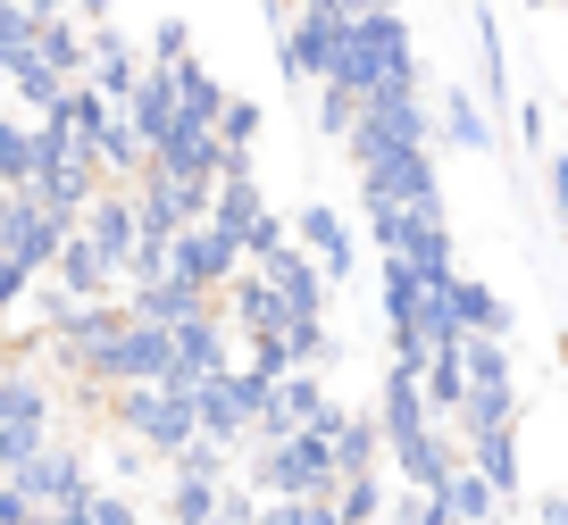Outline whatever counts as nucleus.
<instances>
[{
    "mask_svg": "<svg viewBox=\"0 0 568 525\" xmlns=\"http://www.w3.org/2000/svg\"><path fill=\"white\" fill-rule=\"evenodd\" d=\"M26 51H34L51 75H68V84H75V75H84V51H92V34H75V18H42Z\"/></svg>",
    "mask_w": 568,
    "mask_h": 525,
    "instance_id": "obj_17",
    "label": "nucleus"
},
{
    "mask_svg": "<svg viewBox=\"0 0 568 525\" xmlns=\"http://www.w3.org/2000/svg\"><path fill=\"white\" fill-rule=\"evenodd\" d=\"M302 243L318 259V276H352V234L335 226V209H302Z\"/></svg>",
    "mask_w": 568,
    "mask_h": 525,
    "instance_id": "obj_19",
    "label": "nucleus"
},
{
    "mask_svg": "<svg viewBox=\"0 0 568 525\" xmlns=\"http://www.w3.org/2000/svg\"><path fill=\"white\" fill-rule=\"evenodd\" d=\"M477 475H485V484L501 492V501H510V484H518V451H510V425H501V434H477Z\"/></svg>",
    "mask_w": 568,
    "mask_h": 525,
    "instance_id": "obj_23",
    "label": "nucleus"
},
{
    "mask_svg": "<svg viewBox=\"0 0 568 525\" xmlns=\"http://www.w3.org/2000/svg\"><path fill=\"white\" fill-rule=\"evenodd\" d=\"M485 525H494V517H485Z\"/></svg>",
    "mask_w": 568,
    "mask_h": 525,
    "instance_id": "obj_31",
    "label": "nucleus"
},
{
    "mask_svg": "<svg viewBox=\"0 0 568 525\" xmlns=\"http://www.w3.org/2000/svg\"><path fill=\"white\" fill-rule=\"evenodd\" d=\"M243 451H251L243 484L260 492V501H326V484H335V451H326L318 425L276 434V442H243Z\"/></svg>",
    "mask_w": 568,
    "mask_h": 525,
    "instance_id": "obj_2",
    "label": "nucleus"
},
{
    "mask_svg": "<svg viewBox=\"0 0 568 525\" xmlns=\"http://www.w3.org/2000/svg\"><path fill=\"white\" fill-rule=\"evenodd\" d=\"M435 501H444V517H452V525H485V517H494V501H501V492L485 484L477 467H444V484H435Z\"/></svg>",
    "mask_w": 568,
    "mask_h": 525,
    "instance_id": "obj_16",
    "label": "nucleus"
},
{
    "mask_svg": "<svg viewBox=\"0 0 568 525\" xmlns=\"http://www.w3.org/2000/svg\"><path fill=\"white\" fill-rule=\"evenodd\" d=\"M201 525H226V517H201Z\"/></svg>",
    "mask_w": 568,
    "mask_h": 525,
    "instance_id": "obj_30",
    "label": "nucleus"
},
{
    "mask_svg": "<svg viewBox=\"0 0 568 525\" xmlns=\"http://www.w3.org/2000/svg\"><path fill=\"white\" fill-rule=\"evenodd\" d=\"M0 359H9V333H0Z\"/></svg>",
    "mask_w": 568,
    "mask_h": 525,
    "instance_id": "obj_29",
    "label": "nucleus"
},
{
    "mask_svg": "<svg viewBox=\"0 0 568 525\" xmlns=\"http://www.w3.org/2000/svg\"><path fill=\"white\" fill-rule=\"evenodd\" d=\"M125 200H134V226L151 234V243H168V234L201 226V209H210V184H184V175L142 167L134 184H125Z\"/></svg>",
    "mask_w": 568,
    "mask_h": 525,
    "instance_id": "obj_7",
    "label": "nucleus"
},
{
    "mask_svg": "<svg viewBox=\"0 0 568 525\" xmlns=\"http://www.w3.org/2000/svg\"><path fill=\"white\" fill-rule=\"evenodd\" d=\"M75 525H142V508L125 501V484H101V475H92L84 501H75Z\"/></svg>",
    "mask_w": 568,
    "mask_h": 525,
    "instance_id": "obj_22",
    "label": "nucleus"
},
{
    "mask_svg": "<svg viewBox=\"0 0 568 525\" xmlns=\"http://www.w3.org/2000/svg\"><path fill=\"white\" fill-rule=\"evenodd\" d=\"M42 276H51V292H59V300H109V292H118V267H109L75 226H68V243L51 250V267H42Z\"/></svg>",
    "mask_w": 568,
    "mask_h": 525,
    "instance_id": "obj_13",
    "label": "nucleus"
},
{
    "mask_svg": "<svg viewBox=\"0 0 568 525\" xmlns=\"http://www.w3.org/2000/svg\"><path fill=\"white\" fill-rule=\"evenodd\" d=\"M251 525H335V508L326 501H260Z\"/></svg>",
    "mask_w": 568,
    "mask_h": 525,
    "instance_id": "obj_24",
    "label": "nucleus"
},
{
    "mask_svg": "<svg viewBox=\"0 0 568 525\" xmlns=\"http://www.w3.org/2000/svg\"><path fill=\"white\" fill-rule=\"evenodd\" d=\"M284 9H293L284 18V68L326 84V68L343 51V0H284Z\"/></svg>",
    "mask_w": 568,
    "mask_h": 525,
    "instance_id": "obj_8",
    "label": "nucleus"
},
{
    "mask_svg": "<svg viewBox=\"0 0 568 525\" xmlns=\"http://www.w3.org/2000/svg\"><path fill=\"white\" fill-rule=\"evenodd\" d=\"M251 418H260V375L251 368H217V375H201L193 384V434L201 442H217V451H243L251 442Z\"/></svg>",
    "mask_w": 568,
    "mask_h": 525,
    "instance_id": "obj_5",
    "label": "nucleus"
},
{
    "mask_svg": "<svg viewBox=\"0 0 568 525\" xmlns=\"http://www.w3.org/2000/svg\"><path fill=\"white\" fill-rule=\"evenodd\" d=\"M326 84L359 92V101H385V92H418V59H409V34L393 9H359L343 18V51L326 68Z\"/></svg>",
    "mask_w": 568,
    "mask_h": 525,
    "instance_id": "obj_1",
    "label": "nucleus"
},
{
    "mask_svg": "<svg viewBox=\"0 0 568 525\" xmlns=\"http://www.w3.org/2000/svg\"><path fill=\"white\" fill-rule=\"evenodd\" d=\"M51 434H59V392L42 384L34 368H9V359H0V475L18 467V459H34Z\"/></svg>",
    "mask_w": 568,
    "mask_h": 525,
    "instance_id": "obj_4",
    "label": "nucleus"
},
{
    "mask_svg": "<svg viewBox=\"0 0 568 525\" xmlns=\"http://www.w3.org/2000/svg\"><path fill=\"white\" fill-rule=\"evenodd\" d=\"M0 484H9V492H18V501L26 508H34V517H51V508H68L75 501V492H84L92 484V459L84 451H75V442H42V451L34 459H18V467H9V475H0Z\"/></svg>",
    "mask_w": 568,
    "mask_h": 525,
    "instance_id": "obj_6",
    "label": "nucleus"
},
{
    "mask_svg": "<svg viewBox=\"0 0 568 525\" xmlns=\"http://www.w3.org/2000/svg\"><path fill=\"white\" fill-rule=\"evenodd\" d=\"M234 359V326L217 317V300L201 317H184V326H168V375L160 384H201V375H217Z\"/></svg>",
    "mask_w": 568,
    "mask_h": 525,
    "instance_id": "obj_9",
    "label": "nucleus"
},
{
    "mask_svg": "<svg viewBox=\"0 0 568 525\" xmlns=\"http://www.w3.org/2000/svg\"><path fill=\"white\" fill-rule=\"evenodd\" d=\"M234 267H243V250H234L210 217H201V226H184V234H168V276H184L193 292H217Z\"/></svg>",
    "mask_w": 568,
    "mask_h": 525,
    "instance_id": "obj_10",
    "label": "nucleus"
},
{
    "mask_svg": "<svg viewBox=\"0 0 568 525\" xmlns=\"http://www.w3.org/2000/svg\"><path fill=\"white\" fill-rule=\"evenodd\" d=\"M217 292H193L184 276H151V284H125V317H151V326H184L201 317Z\"/></svg>",
    "mask_w": 568,
    "mask_h": 525,
    "instance_id": "obj_14",
    "label": "nucleus"
},
{
    "mask_svg": "<svg viewBox=\"0 0 568 525\" xmlns=\"http://www.w3.org/2000/svg\"><path fill=\"white\" fill-rule=\"evenodd\" d=\"M444 117H452V142H460V151H485V142H494V134H485V117H477L468 101H444Z\"/></svg>",
    "mask_w": 568,
    "mask_h": 525,
    "instance_id": "obj_27",
    "label": "nucleus"
},
{
    "mask_svg": "<svg viewBox=\"0 0 568 525\" xmlns=\"http://www.w3.org/2000/svg\"><path fill=\"white\" fill-rule=\"evenodd\" d=\"M201 517H217V484H201V475H176V467H168L160 525H201Z\"/></svg>",
    "mask_w": 568,
    "mask_h": 525,
    "instance_id": "obj_21",
    "label": "nucleus"
},
{
    "mask_svg": "<svg viewBox=\"0 0 568 525\" xmlns=\"http://www.w3.org/2000/svg\"><path fill=\"white\" fill-rule=\"evenodd\" d=\"M318 117H326V134H352V125H359V92L326 84V92H318Z\"/></svg>",
    "mask_w": 568,
    "mask_h": 525,
    "instance_id": "obj_25",
    "label": "nucleus"
},
{
    "mask_svg": "<svg viewBox=\"0 0 568 525\" xmlns=\"http://www.w3.org/2000/svg\"><path fill=\"white\" fill-rule=\"evenodd\" d=\"M326 508H335V525H376L385 517V484H376V475H335V484H326Z\"/></svg>",
    "mask_w": 568,
    "mask_h": 525,
    "instance_id": "obj_20",
    "label": "nucleus"
},
{
    "mask_svg": "<svg viewBox=\"0 0 568 525\" xmlns=\"http://www.w3.org/2000/svg\"><path fill=\"white\" fill-rule=\"evenodd\" d=\"M142 167H160V175H184V184H217L226 175V151H217L210 125H168L151 151H142Z\"/></svg>",
    "mask_w": 568,
    "mask_h": 525,
    "instance_id": "obj_12",
    "label": "nucleus"
},
{
    "mask_svg": "<svg viewBox=\"0 0 568 525\" xmlns=\"http://www.w3.org/2000/svg\"><path fill=\"white\" fill-rule=\"evenodd\" d=\"M409 525H452V517H444V501H435V492H418V508H409Z\"/></svg>",
    "mask_w": 568,
    "mask_h": 525,
    "instance_id": "obj_28",
    "label": "nucleus"
},
{
    "mask_svg": "<svg viewBox=\"0 0 568 525\" xmlns=\"http://www.w3.org/2000/svg\"><path fill=\"white\" fill-rule=\"evenodd\" d=\"M326 451H335V475H376V418L368 409H343L335 425H326Z\"/></svg>",
    "mask_w": 568,
    "mask_h": 525,
    "instance_id": "obj_15",
    "label": "nucleus"
},
{
    "mask_svg": "<svg viewBox=\"0 0 568 525\" xmlns=\"http://www.w3.org/2000/svg\"><path fill=\"white\" fill-rule=\"evenodd\" d=\"M101 418L118 425L134 451L168 459V451H184V442H193V384H118V392L101 401Z\"/></svg>",
    "mask_w": 568,
    "mask_h": 525,
    "instance_id": "obj_3",
    "label": "nucleus"
},
{
    "mask_svg": "<svg viewBox=\"0 0 568 525\" xmlns=\"http://www.w3.org/2000/svg\"><path fill=\"white\" fill-rule=\"evenodd\" d=\"M452 326H460V333H510V309H501L477 276H460V267H452Z\"/></svg>",
    "mask_w": 568,
    "mask_h": 525,
    "instance_id": "obj_18",
    "label": "nucleus"
},
{
    "mask_svg": "<svg viewBox=\"0 0 568 525\" xmlns=\"http://www.w3.org/2000/svg\"><path fill=\"white\" fill-rule=\"evenodd\" d=\"M267 276V292L284 300V317H318V300H326V276H318V259H310L302 243H293V234H284L276 250H267V259H251Z\"/></svg>",
    "mask_w": 568,
    "mask_h": 525,
    "instance_id": "obj_11",
    "label": "nucleus"
},
{
    "mask_svg": "<svg viewBox=\"0 0 568 525\" xmlns=\"http://www.w3.org/2000/svg\"><path fill=\"white\" fill-rule=\"evenodd\" d=\"M34 284H42V276H26L18 259H0V317H18L26 300H34Z\"/></svg>",
    "mask_w": 568,
    "mask_h": 525,
    "instance_id": "obj_26",
    "label": "nucleus"
}]
</instances>
